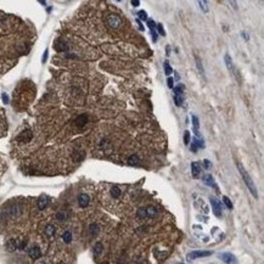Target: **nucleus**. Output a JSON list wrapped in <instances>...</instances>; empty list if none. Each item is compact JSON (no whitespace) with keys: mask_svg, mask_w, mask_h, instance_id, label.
Masks as SVG:
<instances>
[{"mask_svg":"<svg viewBox=\"0 0 264 264\" xmlns=\"http://www.w3.org/2000/svg\"><path fill=\"white\" fill-rule=\"evenodd\" d=\"M237 169H239V172H240V174H241V177H242V179H243V182H245V184H246V186L248 188V190H249V192L252 194V196L254 197V199H257L258 197V192H257V186H256V184H254V182L252 180V178H251V175L248 174V172L243 168V165L241 164V163H239L237 162Z\"/></svg>","mask_w":264,"mask_h":264,"instance_id":"obj_1","label":"nucleus"},{"mask_svg":"<svg viewBox=\"0 0 264 264\" xmlns=\"http://www.w3.org/2000/svg\"><path fill=\"white\" fill-rule=\"evenodd\" d=\"M107 23L112 28H119L122 26V18L116 14H110L107 16Z\"/></svg>","mask_w":264,"mask_h":264,"instance_id":"obj_2","label":"nucleus"},{"mask_svg":"<svg viewBox=\"0 0 264 264\" xmlns=\"http://www.w3.org/2000/svg\"><path fill=\"white\" fill-rule=\"evenodd\" d=\"M211 254H212L211 251H192V252H190V253L186 256V259H188V260H194V259H197V258L208 257V256H211Z\"/></svg>","mask_w":264,"mask_h":264,"instance_id":"obj_3","label":"nucleus"},{"mask_svg":"<svg viewBox=\"0 0 264 264\" xmlns=\"http://www.w3.org/2000/svg\"><path fill=\"white\" fill-rule=\"evenodd\" d=\"M218 257L226 264H237V259L236 257L232 254V253H229V252H224V253H220L218 254Z\"/></svg>","mask_w":264,"mask_h":264,"instance_id":"obj_4","label":"nucleus"},{"mask_svg":"<svg viewBox=\"0 0 264 264\" xmlns=\"http://www.w3.org/2000/svg\"><path fill=\"white\" fill-rule=\"evenodd\" d=\"M32 138H33L32 132H31L29 129H27V130L22 132V133L17 136V141H20V142H29V141L32 140Z\"/></svg>","mask_w":264,"mask_h":264,"instance_id":"obj_5","label":"nucleus"},{"mask_svg":"<svg viewBox=\"0 0 264 264\" xmlns=\"http://www.w3.org/2000/svg\"><path fill=\"white\" fill-rule=\"evenodd\" d=\"M211 205H212V208H213V212L217 217H222V205L219 201H217L214 197L211 199Z\"/></svg>","mask_w":264,"mask_h":264,"instance_id":"obj_6","label":"nucleus"},{"mask_svg":"<svg viewBox=\"0 0 264 264\" xmlns=\"http://www.w3.org/2000/svg\"><path fill=\"white\" fill-rule=\"evenodd\" d=\"M191 172H192V177L194 178H199L201 173H202V167L200 164V162H192L191 163Z\"/></svg>","mask_w":264,"mask_h":264,"instance_id":"obj_7","label":"nucleus"},{"mask_svg":"<svg viewBox=\"0 0 264 264\" xmlns=\"http://www.w3.org/2000/svg\"><path fill=\"white\" fill-rule=\"evenodd\" d=\"M89 202H90V197L88 196L86 194H80V195L78 196V205H79L82 208L88 207Z\"/></svg>","mask_w":264,"mask_h":264,"instance_id":"obj_8","label":"nucleus"},{"mask_svg":"<svg viewBox=\"0 0 264 264\" xmlns=\"http://www.w3.org/2000/svg\"><path fill=\"white\" fill-rule=\"evenodd\" d=\"M55 49H56L57 51H60V52H62V51H67L68 45H67V43L63 42L62 39H57V40L55 42Z\"/></svg>","mask_w":264,"mask_h":264,"instance_id":"obj_9","label":"nucleus"},{"mask_svg":"<svg viewBox=\"0 0 264 264\" xmlns=\"http://www.w3.org/2000/svg\"><path fill=\"white\" fill-rule=\"evenodd\" d=\"M28 254H29V257H31L32 259H38V258L42 257V249H40L39 247L34 246V247H32V248L29 249Z\"/></svg>","mask_w":264,"mask_h":264,"instance_id":"obj_10","label":"nucleus"},{"mask_svg":"<svg viewBox=\"0 0 264 264\" xmlns=\"http://www.w3.org/2000/svg\"><path fill=\"white\" fill-rule=\"evenodd\" d=\"M86 123H88V116H86V115H80V116H78L77 119H75V125H77L78 128L85 127Z\"/></svg>","mask_w":264,"mask_h":264,"instance_id":"obj_11","label":"nucleus"},{"mask_svg":"<svg viewBox=\"0 0 264 264\" xmlns=\"http://www.w3.org/2000/svg\"><path fill=\"white\" fill-rule=\"evenodd\" d=\"M203 183H205L207 186H211V188L217 189L216 182H214V179H213V177H212L211 174H206V175H205V177H203Z\"/></svg>","mask_w":264,"mask_h":264,"instance_id":"obj_12","label":"nucleus"},{"mask_svg":"<svg viewBox=\"0 0 264 264\" xmlns=\"http://www.w3.org/2000/svg\"><path fill=\"white\" fill-rule=\"evenodd\" d=\"M48 205H49V197L45 196V195L40 196V199L38 200V207H39V209H44V208H46Z\"/></svg>","mask_w":264,"mask_h":264,"instance_id":"obj_13","label":"nucleus"},{"mask_svg":"<svg viewBox=\"0 0 264 264\" xmlns=\"http://www.w3.org/2000/svg\"><path fill=\"white\" fill-rule=\"evenodd\" d=\"M145 211H146V218H153V217H156L157 216V213H158V211L155 208V207H146L145 208Z\"/></svg>","mask_w":264,"mask_h":264,"instance_id":"obj_14","label":"nucleus"},{"mask_svg":"<svg viewBox=\"0 0 264 264\" xmlns=\"http://www.w3.org/2000/svg\"><path fill=\"white\" fill-rule=\"evenodd\" d=\"M21 213V207L18 206V205H14L10 209H9V214L11 216V217H16V216H18Z\"/></svg>","mask_w":264,"mask_h":264,"instance_id":"obj_15","label":"nucleus"},{"mask_svg":"<svg viewBox=\"0 0 264 264\" xmlns=\"http://www.w3.org/2000/svg\"><path fill=\"white\" fill-rule=\"evenodd\" d=\"M89 232H90L93 236L98 235V234L100 232V226H99L96 223H93V224H90V225H89Z\"/></svg>","mask_w":264,"mask_h":264,"instance_id":"obj_16","label":"nucleus"},{"mask_svg":"<svg viewBox=\"0 0 264 264\" xmlns=\"http://www.w3.org/2000/svg\"><path fill=\"white\" fill-rule=\"evenodd\" d=\"M6 247L9 251H16L18 249V242L17 240H10L8 243H6Z\"/></svg>","mask_w":264,"mask_h":264,"instance_id":"obj_17","label":"nucleus"},{"mask_svg":"<svg viewBox=\"0 0 264 264\" xmlns=\"http://www.w3.org/2000/svg\"><path fill=\"white\" fill-rule=\"evenodd\" d=\"M45 235L48 237H52L55 235V226L52 224H49L45 226Z\"/></svg>","mask_w":264,"mask_h":264,"instance_id":"obj_18","label":"nucleus"},{"mask_svg":"<svg viewBox=\"0 0 264 264\" xmlns=\"http://www.w3.org/2000/svg\"><path fill=\"white\" fill-rule=\"evenodd\" d=\"M174 102L177 106H182L184 102V94H174Z\"/></svg>","mask_w":264,"mask_h":264,"instance_id":"obj_19","label":"nucleus"},{"mask_svg":"<svg viewBox=\"0 0 264 264\" xmlns=\"http://www.w3.org/2000/svg\"><path fill=\"white\" fill-rule=\"evenodd\" d=\"M224 61H225V65H226V67L229 68V69H234V63H232V58H231V56L229 55V54H226L225 55V57H224Z\"/></svg>","mask_w":264,"mask_h":264,"instance_id":"obj_20","label":"nucleus"},{"mask_svg":"<svg viewBox=\"0 0 264 264\" xmlns=\"http://www.w3.org/2000/svg\"><path fill=\"white\" fill-rule=\"evenodd\" d=\"M191 118H192V125H194V132H195L196 136H199V135H200V133H199V125H200V123H199V118H197L196 116H192Z\"/></svg>","mask_w":264,"mask_h":264,"instance_id":"obj_21","label":"nucleus"},{"mask_svg":"<svg viewBox=\"0 0 264 264\" xmlns=\"http://www.w3.org/2000/svg\"><path fill=\"white\" fill-rule=\"evenodd\" d=\"M111 195H112L113 199H118V197L122 195V191H121V189H119L118 186H112V189H111Z\"/></svg>","mask_w":264,"mask_h":264,"instance_id":"obj_22","label":"nucleus"},{"mask_svg":"<svg viewBox=\"0 0 264 264\" xmlns=\"http://www.w3.org/2000/svg\"><path fill=\"white\" fill-rule=\"evenodd\" d=\"M102 251H104V246H102V243H101V242H96L95 246H94V253H95V256L101 254Z\"/></svg>","mask_w":264,"mask_h":264,"instance_id":"obj_23","label":"nucleus"},{"mask_svg":"<svg viewBox=\"0 0 264 264\" xmlns=\"http://www.w3.org/2000/svg\"><path fill=\"white\" fill-rule=\"evenodd\" d=\"M83 158H84V152H82V151H74L73 152V159L75 162H80Z\"/></svg>","mask_w":264,"mask_h":264,"instance_id":"obj_24","label":"nucleus"},{"mask_svg":"<svg viewBox=\"0 0 264 264\" xmlns=\"http://www.w3.org/2000/svg\"><path fill=\"white\" fill-rule=\"evenodd\" d=\"M67 217H68V214H67L66 212H62V211H60V212H57V213H56V219H57L58 222H63V220H66V219H67Z\"/></svg>","mask_w":264,"mask_h":264,"instance_id":"obj_25","label":"nucleus"},{"mask_svg":"<svg viewBox=\"0 0 264 264\" xmlns=\"http://www.w3.org/2000/svg\"><path fill=\"white\" fill-rule=\"evenodd\" d=\"M139 162H140V159H139V157H138L136 155H133V156H130V157L128 158V163H129V164L136 165V164H139Z\"/></svg>","mask_w":264,"mask_h":264,"instance_id":"obj_26","label":"nucleus"},{"mask_svg":"<svg viewBox=\"0 0 264 264\" xmlns=\"http://www.w3.org/2000/svg\"><path fill=\"white\" fill-rule=\"evenodd\" d=\"M62 239H63V241L66 242V243H69L71 241H72V234H71V231H65L63 234H62Z\"/></svg>","mask_w":264,"mask_h":264,"instance_id":"obj_27","label":"nucleus"},{"mask_svg":"<svg viewBox=\"0 0 264 264\" xmlns=\"http://www.w3.org/2000/svg\"><path fill=\"white\" fill-rule=\"evenodd\" d=\"M194 144L197 146V149H203V147H205L203 140H202V139H199V136H196V138L194 139Z\"/></svg>","mask_w":264,"mask_h":264,"instance_id":"obj_28","label":"nucleus"},{"mask_svg":"<svg viewBox=\"0 0 264 264\" xmlns=\"http://www.w3.org/2000/svg\"><path fill=\"white\" fill-rule=\"evenodd\" d=\"M164 72H165V74H167L168 77L173 73V69H172V67L169 66V62H168V61L164 62Z\"/></svg>","mask_w":264,"mask_h":264,"instance_id":"obj_29","label":"nucleus"},{"mask_svg":"<svg viewBox=\"0 0 264 264\" xmlns=\"http://www.w3.org/2000/svg\"><path fill=\"white\" fill-rule=\"evenodd\" d=\"M208 4H207V2H199V6H200V9L203 11V12H208V6H207Z\"/></svg>","mask_w":264,"mask_h":264,"instance_id":"obj_30","label":"nucleus"},{"mask_svg":"<svg viewBox=\"0 0 264 264\" xmlns=\"http://www.w3.org/2000/svg\"><path fill=\"white\" fill-rule=\"evenodd\" d=\"M195 58H196V63H197V68H199V71L201 72V74H202V75H205V71H203V67H202L201 60H199V57H197V56H196Z\"/></svg>","mask_w":264,"mask_h":264,"instance_id":"obj_31","label":"nucleus"},{"mask_svg":"<svg viewBox=\"0 0 264 264\" xmlns=\"http://www.w3.org/2000/svg\"><path fill=\"white\" fill-rule=\"evenodd\" d=\"M223 201H224V203H225V206L228 207V208H232V203H231V201H230V199L228 197V196H224L223 197Z\"/></svg>","mask_w":264,"mask_h":264,"instance_id":"obj_32","label":"nucleus"},{"mask_svg":"<svg viewBox=\"0 0 264 264\" xmlns=\"http://www.w3.org/2000/svg\"><path fill=\"white\" fill-rule=\"evenodd\" d=\"M156 27H157V31H158V33H159L162 37H164V35H165V31H164L163 26H162L161 23H158V25H156Z\"/></svg>","mask_w":264,"mask_h":264,"instance_id":"obj_33","label":"nucleus"},{"mask_svg":"<svg viewBox=\"0 0 264 264\" xmlns=\"http://www.w3.org/2000/svg\"><path fill=\"white\" fill-rule=\"evenodd\" d=\"M138 217H139V218H146V211H145L144 207L138 209Z\"/></svg>","mask_w":264,"mask_h":264,"instance_id":"obj_34","label":"nucleus"},{"mask_svg":"<svg viewBox=\"0 0 264 264\" xmlns=\"http://www.w3.org/2000/svg\"><path fill=\"white\" fill-rule=\"evenodd\" d=\"M138 16H139V18H140L141 21H147V15H146L145 11H139V12H138Z\"/></svg>","mask_w":264,"mask_h":264,"instance_id":"obj_35","label":"nucleus"},{"mask_svg":"<svg viewBox=\"0 0 264 264\" xmlns=\"http://www.w3.org/2000/svg\"><path fill=\"white\" fill-rule=\"evenodd\" d=\"M147 25H149L150 31H156V23L153 20H147Z\"/></svg>","mask_w":264,"mask_h":264,"instance_id":"obj_36","label":"nucleus"},{"mask_svg":"<svg viewBox=\"0 0 264 264\" xmlns=\"http://www.w3.org/2000/svg\"><path fill=\"white\" fill-rule=\"evenodd\" d=\"M184 142H185V145L190 144V132L189 130H186L185 134H184Z\"/></svg>","mask_w":264,"mask_h":264,"instance_id":"obj_37","label":"nucleus"},{"mask_svg":"<svg viewBox=\"0 0 264 264\" xmlns=\"http://www.w3.org/2000/svg\"><path fill=\"white\" fill-rule=\"evenodd\" d=\"M167 84H168V88H170V89H174V80H173V78L168 77V79H167Z\"/></svg>","mask_w":264,"mask_h":264,"instance_id":"obj_38","label":"nucleus"},{"mask_svg":"<svg viewBox=\"0 0 264 264\" xmlns=\"http://www.w3.org/2000/svg\"><path fill=\"white\" fill-rule=\"evenodd\" d=\"M203 167H205L206 169H209V168L212 167V164H211V162H209L208 159H205V161H203Z\"/></svg>","mask_w":264,"mask_h":264,"instance_id":"obj_39","label":"nucleus"},{"mask_svg":"<svg viewBox=\"0 0 264 264\" xmlns=\"http://www.w3.org/2000/svg\"><path fill=\"white\" fill-rule=\"evenodd\" d=\"M151 34H152V40H153V42H157V37H158V35H157V32H156V31H151Z\"/></svg>","mask_w":264,"mask_h":264,"instance_id":"obj_40","label":"nucleus"},{"mask_svg":"<svg viewBox=\"0 0 264 264\" xmlns=\"http://www.w3.org/2000/svg\"><path fill=\"white\" fill-rule=\"evenodd\" d=\"M190 149H191V151H192V152H196V151L199 150V149H197V146H196L194 142H191V145H190Z\"/></svg>","mask_w":264,"mask_h":264,"instance_id":"obj_41","label":"nucleus"},{"mask_svg":"<svg viewBox=\"0 0 264 264\" xmlns=\"http://www.w3.org/2000/svg\"><path fill=\"white\" fill-rule=\"evenodd\" d=\"M132 5H133L134 8H136V6H139V5H140V3L138 2V0H133V2H132Z\"/></svg>","mask_w":264,"mask_h":264,"instance_id":"obj_42","label":"nucleus"},{"mask_svg":"<svg viewBox=\"0 0 264 264\" xmlns=\"http://www.w3.org/2000/svg\"><path fill=\"white\" fill-rule=\"evenodd\" d=\"M46 58H48V50H45V52H44V55H43V62H46Z\"/></svg>","mask_w":264,"mask_h":264,"instance_id":"obj_43","label":"nucleus"},{"mask_svg":"<svg viewBox=\"0 0 264 264\" xmlns=\"http://www.w3.org/2000/svg\"><path fill=\"white\" fill-rule=\"evenodd\" d=\"M3 100H4V102H5V104H8V102H9V98H8V95H6V94H3Z\"/></svg>","mask_w":264,"mask_h":264,"instance_id":"obj_44","label":"nucleus"},{"mask_svg":"<svg viewBox=\"0 0 264 264\" xmlns=\"http://www.w3.org/2000/svg\"><path fill=\"white\" fill-rule=\"evenodd\" d=\"M136 22H138V25H139V27H140V29H141V31H144V26H142V23H141V22H140L139 20H138Z\"/></svg>","mask_w":264,"mask_h":264,"instance_id":"obj_45","label":"nucleus"},{"mask_svg":"<svg viewBox=\"0 0 264 264\" xmlns=\"http://www.w3.org/2000/svg\"><path fill=\"white\" fill-rule=\"evenodd\" d=\"M242 35H243V38H245V39H246V40H248V39H249V37H247V35H246V33H245V32H242Z\"/></svg>","mask_w":264,"mask_h":264,"instance_id":"obj_46","label":"nucleus"},{"mask_svg":"<svg viewBox=\"0 0 264 264\" xmlns=\"http://www.w3.org/2000/svg\"><path fill=\"white\" fill-rule=\"evenodd\" d=\"M39 264H46V263H44V262H42V263H39Z\"/></svg>","mask_w":264,"mask_h":264,"instance_id":"obj_47","label":"nucleus"}]
</instances>
